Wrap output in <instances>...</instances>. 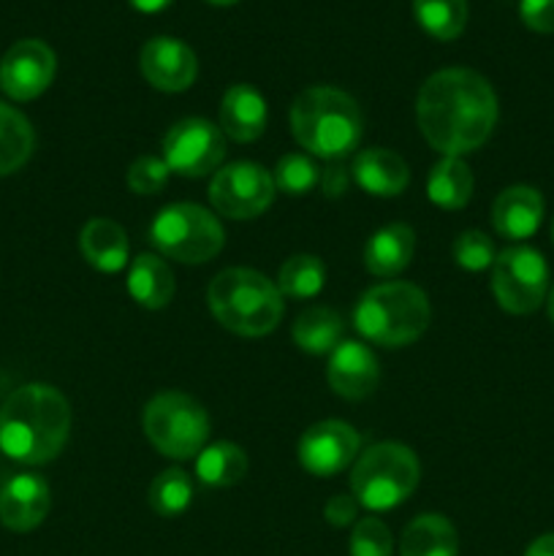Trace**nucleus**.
Here are the masks:
<instances>
[{"mask_svg":"<svg viewBox=\"0 0 554 556\" xmlns=\"http://www.w3.org/2000/svg\"><path fill=\"white\" fill-rule=\"evenodd\" d=\"M418 130L443 157L476 152L498 125V96L478 71L443 68L416 98Z\"/></svg>","mask_w":554,"mask_h":556,"instance_id":"obj_1","label":"nucleus"},{"mask_svg":"<svg viewBox=\"0 0 554 556\" xmlns=\"http://www.w3.org/2000/svg\"><path fill=\"white\" fill-rule=\"evenodd\" d=\"M71 432L68 400L54 386L27 383L0 407V451L22 465H47Z\"/></svg>","mask_w":554,"mask_h":556,"instance_id":"obj_2","label":"nucleus"},{"mask_svg":"<svg viewBox=\"0 0 554 556\" xmlns=\"http://www.w3.org/2000/svg\"><path fill=\"white\" fill-rule=\"evenodd\" d=\"M291 134L302 150L324 161H345L364 134L358 103L337 87H307L291 106Z\"/></svg>","mask_w":554,"mask_h":556,"instance_id":"obj_3","label":"nucleus"},{"mask_svg":"<svg viewBox=\"0 0 554 556\" xmlns=\"http://www.w3.org/2000/svg\"><path fill=\"white\" fill-rule=\"evenodd\" d=\"M206 304L223 329L239 337H264L277 329L286 304L275 282L255 269H223L206 288Z\"/></svg>","mask_w":554,"mask_h":556,"instance_id":"obj_4","label":"nucleus"},{"mask_svg":"<svg viewBox=\"0 0 554 556\" xmlns=\"http://www.w3.org/2000/svg\"><path fill=\"white\" fill-rule=\"evenodd\" d=\"M432 309L421 288L411 282H380L358 299L353 326L367 342L380 348H402L427 331Z\"/></svg>","mask_w":554,"mask_h":556,"instance_id":"obj_5","label":"nucleus"},{"mask_svg":"<svg viewBox=\"0 0 554 556\" xmlns=\"http://www.w3.org/2000/svg\"><path fill=\"white\" fill-rule=\"evenodd\" d=\"M416 454L402 443H375L356 456L351 472V494L367 510H394L416 492Z\"/></svg>","mask_w":554,"mask_h":556,"instance_id":"obj_6","label":"nucleus"},{"mask_svg":"<svg viewBox=\"0 0 554 556\" xmlns=\"http://www.w3.org/2000/svg\"><path fill=\"white\" fill-rule=\"evenodd\" d=\"M141 429L158 454L174 462H188L196 459L210 440V416L193 396L182 391H163L144 405Z\"/></svg>","mask_w":554,"mask_h":556,"instance_id":"obj_7","label":"nucleus"},{"mask_svg":"<svg viewBox=\"0 0 554 556\" xmlns=\"http://www.w3.org/2000/svg\"><path fill=\"white\" fill-rule=\"evenodd\" d=\"M150 242L166 258L179 264H206L223 250L226 233L221 220L199 204H168L150 226Z\"/></svg>","mask_w":554,"mask_h":556,"instance_id":"obj_8","label":"nucleus"},{"mask_svg":"<svg viewBox=\"0 0 554 556\" xmlns=\"http://www.w3.org/2000/svg\"><path fill=\"white\" fill-rule=\"evenodd\" d=\"M492 293L511 315H530L546 302L549 266L536 248L516 244L498 253L492 264Z\"/></svg>","mask_w":554,"mask_h":556,"instance_id":"obj_9","label":"nucleus"},{"mask_svg":"<svg viewBox=\"0 0 554 556\" xmlns=\"http://www.w3.org/2000/svg\"><path fill=\"white\" fill-rule=\"evenodd\" d=\"M210 201L217 215L231 220H253L264 215L275 201V179L259 163H228L212 177Z\"/></svg>","mask_w":554,"mask_h":556,"instance_id":"obj_10","label":"nucleus"},{"mask_svg":"<svg viewBox=\"0 0 554 556\" xmlns=\"http://www.w3.org/2000/svg\"><path fill=\"white\" fill-rule=\"evenodd\" d=\"M226 157V136L201 117H185L163 136V163L179 177H206Z\"/></svg>","mask_w":554,"mask_h":556,"instance_id":"obj_11","label":"nucleus"},{"mask_svg":"<svg viewBox=\"0 0 554 556\" xmlns=\"http://www.w3.org/2000/svg\"><path fill=\"white\" fill-rule=\"evenodd\" d=\"M362 451V434L345 421H318L299 438L297 459L310 476L335 478L356 462Z\"/></svg>","mask_w":554,"mask_h":556,"instance_id":"obj_12","label":"nucleus"},{"mask_svg":"<svg viewBox=\"0 0 554 556\" xmlns=\"http://www.w3.org/2000/svg\"><path fill=\"white\" fill-rule=\"evenodd\" d=\"M58 58L38 38H22L0 60V87L14 101H33L54 79Z\"/></svg>","mask_w":554,"mask_h":556,"instance_id":"obj_13","label":"nucleus"},{"mask_svg":"<svg viewBox=\"0 0 554 556\" xmlns=\"http://www.w3.org/2000/svg\"><path fill=\"white\" fill-rule=\"evenodd\" d=\"M141 76L161 92L188 90L199 74L196 52L179 38L158 36L141 47L139 54Z\"/></svg>","mask_w":554,"mask_h":556,"instance_id":"obj_14","label":"nucleus"},{"mask_svg":"<svg viewBox=\"0 0 554 556\" xmlns=\"http://www.w3.org/2000/svg\"><path fill=\"white\" fill-rule=\"evenodd\" d=\"M331 391L342 400L358 402L378 389L380 367L375 353L362 342L345 340L331 351L329 367H326Z\"/></svg>","mask_w":554,"mask_h":556,"instance_id":"obj_15","label":"nucleus"},{"mask_svg":"<svg viewBox=\"0 0 554 556\" xmlns=\"http://www.w3.org/2000/svg\"><path fill=\"white\" fill-rule=\"evenodd\" d=\"M52 494L47 481L33 472L11 476L0 489V525L11 532H30L47 519Z\"/></svg>","mask_w":554,"mask_h":556,"instance_id":"obj_16","label":"nucleus"},{"mask_svg":"<svg viewBox=\"0 0 554 556\" xmlns=\"http://www.w3.org/2000/svg\"><path fill=\"white\" fill-rule=\"evenodd\" d=\"M543 223V195L530 185H511L494 199L492 226L511 242H525Z\"/></svg>","mask_w":554,"mask_h":556,"instance_id":"obj_17","label":"nucleus"},{"mask_svg":"<svg viewBox=\"0 0 554 556\" xmlns=\"http://www.w3.org/2000/svg\"><path fill=\"white\" fill-rule=\"evenodd\" d=\"M351 177L364 193L378 195V199H394L407 188L411 168L396 152L383 147H369L353 157Z\"/></svg>","mask_w":554,"mask_h":556,"instance_id":"obj_18","label":"nucleus"},{"mask_svg":"<svg viewBox=\"0 0 554 556\" xmlns=\"http://www.w3.org/2000/svg\"><path fill=\"white\" fill-rule=\"evenodd\" d=\"M266 101L255 87L231 85L221 101V130L231 141L250 144L266 130Z\"/></svg>","mask_w":554,"mask_h":556,"instance_id":"obj_19","label":"nucleus"},{"mask_svg":"<svg viewBox=\"0 0 554 556\" xmlns=\"http://www.w3.org/2000/svg\"><path fill=\"white\" fill-rule=\"evenodd\" d=\"M413 250H416L413 228L407 223H389L364 244V266L375 277H396L411 266Z\"/></svg>","mask_w":554,"mask_h":556,"instance_id":"obj_20","label":"nucleus"},{"mask_svg":"<svg viewBox=\"0 0 554 556\" xmlns=\"http://www.w3.org/2000/svg\"><path fill=\"white\" fill-rule=\"evenodd\" d=\"M79 250L92 269L106 271V275H114L128 264V237L117 223L106 217H92L81 228Z\"/></svg>","mask_w":554,"mask_h":556,"instance_id":"obj_21","label":"nucleus"},{"mask_svg":"<svg viewBox=\"0 0 554 556\" xmlns=\"http://www.w3.org/2000/svg\"><path fill=\"white\" fill-rule=\"evenodd\" d=\"M459 538L454 525L440 514H421L402 530L400 556H456Z\"/></svg>","mask_w":554,"mask_h":556,"instance_id":"obj_22","label":"nucleus"},{"mask_svg":"<svg viewBox=\"0 0 554 556\" xmlns=\"http://www.w3.org/2000/svg\"><path fill=\"white\" fill-rule=\"evenodd\" d=\"M128 293L144 309H161L174 299V275L155 253H141L128 269Z\"/></svg>","mask_w":554,"mask_h":556,"instance_id":"obj_23","label":"nucleus"},{"mask_svg":"<svg viewBox=\"0 0 554 556\" xmlns=\"http://www.w3.org/2000/svg\"><path fill=\"white\" fill-rule=\"evenodd\" d=\"M196 476L204 486L228 489L248 476V454L237 443H212L201 448L196 456Z\"/></svg>","mask_w":554,"mask_h":556,"instance_id":"obj_24","label":"nucleus"},{"mask_svg":"<svg viewBox=\"0 0 554 556\" xmlns=\"http://www.w3.org/2000/svg\"><path fill=\"white\" fill-rule=\"evenodd\" d=\"M470 166L462 157H443L427 177V199L440 210H462L473 195Z\"/></svg>","mask_w":554,"mask_h":556,"instance_id":"obj_25","label":"nucleus"},{"mask_svg":"<svg viewBox=\"0 0 554 556\" xmlns=\"http://www.w3.org/2000/svg\"><path fill=\"white\" fill-rule=\"evenodd\" d=\"M342 318L329 307H310L293 324L291 337L297 342L299 351L313 353V356H324L331 353L342 342Z\"/></svg>","mask_w":554,"mask_h":556,"instance_id":"obj_26","label":"nucleus"},{"mask_svg":"<svg viewBox=\"0 0 554 556\" xmlns=\"http://www.w3.org/2000/svg\"><path fill=\"white\" fill-rule=\"evenodd\" d=\"M33 147H36V134L25 114L0 103V177L20 172L30 161Z\"/></svg>","mask_w":554,"mask_h":556,"instance_id":"obj_27","label":"nucleus"},{"mask_svg":"<svg viewBox=\"0 0 554 556\" xmlns=\"http://www.w3.org/2000/svg\"><path fill=\"white\" fill-rule=\"evenodd\" d=\"M418 25L438 41H454L467 25V0H413Z\"/></svg>","mask_w":554,"mask_h":556,"instance_id":"obj_28","label":"nucleus"},{"mask_svg":"<svg viewBox=\"0 0 554 556\" xmlns=\"http://www.w3.org/2000/svg\"><path fill=\"white\" fill-rule=\"evenodd\" d=\"M326 286V266L315 255H293L280 266L277 288L288 299H315Z\"/></svg>","mask_w":554,"mask_h":556,"instance_id":"obj_29","label":"nucleus"},{"mask_svg":"<svg viewBox=\"0 0 554 556\" xmlns=\"http://www.w3.org/2000/svg\"><path fill=\"white\" fill-rule=\"evenodd\" d=\"M147 503L163 519H174V516L185 514L193 503V483H190L188 472L172 467V470H163L155 481L150 483V492H147Z\"/></svg>","mask_w":554,"mask_h":556,"instance_id":"obj_30","label":"nucleus"},{"mask_svg":"<svg viewBox=\"0 0 554 556\" xmlns=\"http://www.w3.org/2000/svg\"><path fill=\"white\" fill-rule=\"evenodd\" d=\"M272 179H275V190H280V193L307 195L320 185V168L304 152H288L277 161Z\"/></svg>","mask_w":554,"mask_h":556,"instance_id":"obj_31","label":"nucleus"},{"mask_svg":"<svg viewBox=\"0 0 554 556\" xmlns=\"http://www.w3.org/2000/svg\"><path fill=\"white\" fill-rule=\"evenodd\" d=\"M394 541H391L389 527L375 516L358 519L351 532V556H391Z\"/></svg>","mask_w":554,"mask_h":556,"instance_id":"obj_32","label":"nucleus"},{"mask_svg":"<svg viewBox=\"0 0 554 556\" xmlns=\"http://www.w3.org/2000/svg\"><path fill=\"white\" fill-rule=\"evenodd\" d=\"M454 258L462 269L483 271L494 264V244L483 231H462L454 242Z\"/></svg>","mask_w":554,"mask_h":556,"instance_id":"obj_33","label":"nucleus"},{"mask_svg":"<svg viewBox=\"0 0 554 556\" xmlns=\"http://www.w3.org/2000/svg\"><path fill=\"white\" fill-rule=\"evenodd\" d=\"M168 177H172V172L163 163V157L144 155L134 161V166L128 168V188L136 195H155L166 188Z\"/></svg>","mask_w":554,"mask_h":556,"instance_id":"obj_34","label":"nucleus"},{"mask_svg":"<svg viewBox=\"0 0 554 556\" xmlns=\"http://www.w3.org/2000/svg\"><path fill=\"white\" fill-rule=\"evenodd\" d=\"M521 22L536 33H554V0H521Z\"/></svg>","mask_w":554,"mask_h":556,"instance_id":"obj_35","label":"nucleus"},{"mask_svg":"<svg viewBox=\"0 0 554 556\" xmlns=\"http://www.w3.org/2000/svg\"><path fill=\"white\" fill-rule=\"evenodd\" d=\"M356 514H358V503L353 494H335V497L326 503L324 508V516L326 521H329L331 527H348L356 521Z\"/></svg>","mask_w":554,"mask_h":556,"instance_id":"obj_36","label":"nucleus"},{"mask_svg":"<svg viewBox=\"0 0 554 556\" xmlns=\"http://www.w3.org/2000/svg\"><path fill=\"white\" fill-rule=\"evenodd\" d=\"M351 179V172L342 166V161H329L324 172H320V190H324V195H329V199H340V195L348 193Z\"/></svg>","mask_w":554,"mask_h":556,"instance_id":"obj_37","label":"nucleus"},{"mask_svg":"<svg viewBox=\"0 0 554 556\" xmlns=\"http://www.w3.org/2000/svg\"><path fill=\"white\" fill-rule=\"evenodd\" d=\"M525 556H554V532L536 538V541L530 543V548L525 552Z\"/></svg>","mask_w":554,"mask_h":556,"instance_id":"obj_38","label":"nucleus"},{"mask_svg":"<svg viewBox=\"0 0 554 556\" xmlns=\"http://www.w3.org/2000/svg\"><path fill=\"white\" fill-rule=\"evenodd\" d=\"M172 3V0H130V5L139 11H144V14H155V11H163L166 5Z\"/></svg>","mask_w":554,"mask_h":556,"instance_id":"obj_39","label":"nucleus"},{"mask_svg":"<svg viewBox=\"0 0 554 556\" xmlns=\"http://www.w3.org/2000/svg\"><path fill=\"white\" fill-rule=\"evenodd\" d=\"M549 318H552V324H554V288L552 291H549Z\"/></svg>","mask_w":554,"mask_h":556,"instance_id":"obj_40","label":"nucleus"},{"mask_svg":"<svg viewBox=\"0 0 554 556\" xmlns=\"http://www.w3.org/2000/svg\"><path fill=\"white\" fill-rule=\"evenodd\" d=\"M210 3H215V5H231V3H237V0H210Z\"/></svg>","mask_w":554,"mask_h":556,"instance_id":"obj_41","label":"nucleus"},{"mask_svg":"<svg viewBox=\"0 0 554 556\" xmlns=\"http://www.w3.org/2000/svg\"><path fill=\"white\" fill-rule=\"evenodd\" d=\"M552 242H554V220H552Z\"/></svg>","mask_w":554,"mask_h":556,"instance_id":"obj_42","label":"nucleus"}]
</instances>
